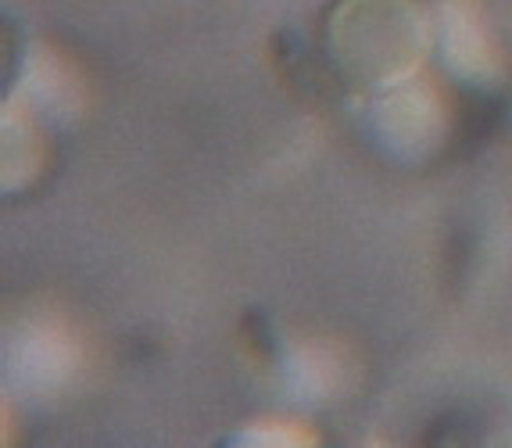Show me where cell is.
<instances>
[{
    "mask_svg": "<svg viewBox=\"0 0 512 448\" xmlns=\"http://www.w3.org/2000/svg\"><path fill=\"white\" fill-rule=\"evenodd\" d=\"M430 51L423 0H333L323 18L326 69L351 87H391Z\"/></svg>",
    "mask_w": 512,
    "mask_h": 448,
    "instance_id": "obj_1",
    "label": "cell"
}]
</instances>
